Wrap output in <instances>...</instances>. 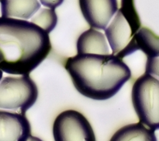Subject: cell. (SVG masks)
I'll list each match as a JSON object with an SVG mask.
<instances>
[{
    "instance_id": "2e32d148",
    "label": "cell",
    "mask_w": 159,
    "mask_h": 141,
    "mask_svg": "<svg viewBox=\"0 0 159 141\" xmlns=\"http://www.w3.org/2000/svg\"><path fill=\"white\" fill-rule=\"evenodd\" d=\"M2 77H3V71L0 69V81H1V79H2Z\"/></svg>"
},
{
    "instance_id": "9c48e42d",
    "label": "cell",
    "mask_w": 159,
    "mask_h": 141,
    "mask_svg": "<svg viewBox=\"0 0 159 141\" xmlns=\"http://www.w3.org/2000/svg\"><path fill=\"white\" fill-rule=\"evenodd\" d=\"M76 47L78 54H110L105 35L93 28L81 33L77 40Z\"/></svg>"
},
{
    "instance_id": "30bf717a",
    "label": "cell",
    "mask_w": 159,
    "mask_h": 141,
    "mask_svg": "<svg viewBox=\"0 0 159 141\" xmlns=\"http://www.w3.org/2000/svg\"><path fill=\"white\" fill-rule=\"evenodd\" d=\"M2 16L28 20L36 14L41 5L38 0H2Z\"/></svg>"
},
{
    "instance_id": "e0dca14e",
    "label": "cell",
    "mask_w": 159,
    "mask_h": 141,
    "mask_svg": "<svg viewBox=\"0 0 159 141\" xmlns=\"http://www.w3.org/2000/svg\"><path fill=\"white\" fill-rule=\"evenodd\" d=\"M0 1H2V0H0Z\"/></svg>"
},
{
    "instance_id": "3957f363",
    "label": "cell",
    "mask_w": 159,
    "mask_h": 141,
    "mask_svg": "<svg viewBox=\"0 0 159 141\" xmlns=\"http://www.w3.org/2000/svg\"><path fill=\"white\" fill-rule=\"evenodd\" d=\"M140 27L139 15L132 0H122L121 8L105 29L112 54L123 59L137 51L135 34Z\"/></svg>"
},
{
    "instance_id": "8fae6325",
    "label": "cell",
    "mask_w": 159,
    "mask_h": 141,
    "mask_svg": "<svg viewBox=\"0 0 159 141\" xmlns=\"http://www.w3.org/2000/svg\"><path fill=\"white\" fill-rule=\"evenodd\" d=\"M111 141L145 140L156 141L154 130L145 127L140 121L137 124L125 125L115 133L110 139Z\"/></svg>"
},
{
    "instance_id": "6da1fadb",
    "label": "cell",
    "mask_w": 159,
    "mask_h": 141,
    "mask_svg": "<svg viewBox=\"0 0 159 141\" xmlns=\"http://www.w3.org/2000/svg\"><path fill=\"white\" fill-rule=\"evenodd\" d=\"M52 49L49 34L26 20L0 17V69L10 75H29Z\"/></svg>"
},
{
    "instance_id": "4fadbf2b",
    "label": "cell",
    "mask_w": 159,
    "mask_h": 141,
    "mask_svg": "<svg viewBox=\"0 0 159 141\" xmlns=\"http://www.w3.org/2000/svg\"><path fill=\"white\" fill-rule=\"evenodd\" d=\"M31 22L39 26L49 34L57 24V16L55 9H40L31 18Z\"/></svg>"
},
{
    "instance_id": "8992f818",
    "label": "cell",
    "mask_w": 159,
    "mask_h": 141,
    "mask_svg": "<svg viewBox=\"0 0 159 141\" xmlns=\"http://www.w3.org/2000/svg\"><path fill=\"white\" fill-rule=\"evenodd\" d=\"M55 141H95L93 130L86 118L75 110H66L56 118L53 124Z\"/></svg>"
},
{
    "instance_id": "5bb4252c",
    "label": "cell",
    "mask_w": 159,
    "mask_h": 141,
    "mask_svg": "<svg viewBox=\"0 0 159 141\" xmlns=\"http://www.w3.org/2000/svg\"><path fill=\"white\" fill-rule=\"evenodd\" d=\"M146 73L159 78V56L153 58L147 57Z\"/></svg>"
},
{
    "instance_id": "277c9868",
    "label": "cell",
    "mask_w": 159,
    "mask_h": 141,
    "mask_svg": "<svg viewBox=\"0 0 159 141\" xmlns=\"http://www.w3.org/2000/svg\"><path fill=\"white\" fill-rule=\"evenodd\" d=\"M132 101L139 121L159 130V80L150 74L140 76L133 85Z\"/></svg>"
},
{
    "instance_id": "52a82bcc",
    "label": "cell",
    "mask_w": 159,
    "mask_h": 141,
    "mask_svg": "<svg viewBox=\"0 0 159 141\" xmlns=\"http://www.w3.org/2000/svg\"><path fill=\"white\" fill-rule=\"evenodd\" d=\"M82 14L91 28L105 30L118 10L117 0H79Z\"/></svg>"
},
{
    "instance_id": "9a60e30c",
    "label": "cell",
    "mask_w": 159,
    "mask_h": 141,
    "mask_svg": "<svg viewBox=\"0 0 159 141\" xmlns=\"http://www.w3.org/2000/svg\"><path fill=\"white\" fill-rule=\"evenodd\" d=\"M65 0H40L41 4L48 8L55 9L62 4Z\"/></svg>"
},
{
    "instance_id": "7c38bea8",
    "label": "cell",
    "mask_w": 159,
    "mask_h": 141,
    "mask_svg": "<svg viewBox=\"0 0 159 141\" xmlns=\"http://www.w3.org/2000/svg\"><path fill=\"white\" fill-rule=\"evenodd\" d=\"M138 50L143 51L147 57L159 56V36L147 28H142L135 34Z\"/></svg>"
},
{
    "instance_id": "5b68a950",
    "label": "cell",
    "mask_w": 159,
    "mask_h": 141,
    "mask_svg": "<svg viewBox=\"0 0 159 141\" xmlns=\"http://www.w3.org/2000/svg\"><path fill=\"white\" fill-rule=\"evenodd\" d=\"M38 97V87L29 75L6 77L0 82V109L19 110L25 114Z\"/></svg>"
},
{
    "instance_id": "ba28073f",
    "label": "cell",
    "mask_w": 159,
    "mask_h": 141,
    "mask_svg": "<svg viewBox=\"0 0 159 141\" xmlns=\"http://www.w3.org/2000/svg\"><path fill=\"white\" fill-rule=\"evenodd\" d=\"M33 138L25 114L0 110V141H25Z\"/></svg>"
},
{
    "instance_id": "7a4b0ae2",
    "label": "cell",
    "mask_w": 159,
    "mask_h": 141,
    "mask_svg": "<svg viewBox=\"0 0 159 141\" xmlns=\"http://www.w3.org/2000/svg\"><path fill=\"white\" fill-rule=\"evenodd\" d=\"M65 69L79 93L98 101L114 96L132 77L127 64L113 54H77L67 59Z\"/></svg>"
}]
</instances>
